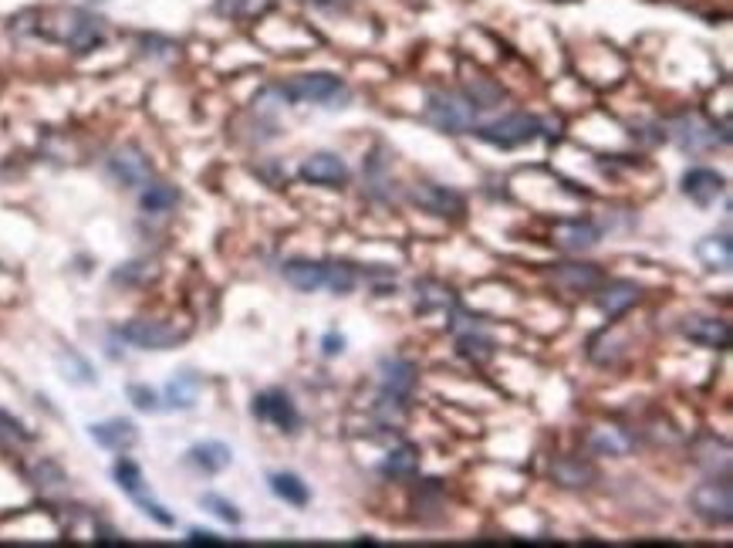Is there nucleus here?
Returning a JSON list of instances; mask_svg holds the SVG:
<instances>
[{"label": "nucleus", "mask_w": 733, "mask_h": 548, "mask_svg": "<svg viewBox=\"0 0 733 548\" xmlns=\"http://www.w3.org/2000/svg\"><path fill=\"white\" fill-rule=\"evenodd\" d=\"M595 291H598V298H595L598 308H602V312L609 315V318H619L622 312H629V308L642 298V288L636 285V281H625V278H619V281H602V285H598Z\"/></svg>", "instance_id": "nucleus-13"}, {"label": "nucleus", "mask_w": 733, "mask_h": 548, "mask_svg": "<svg viewBox=\"0 0 733 548\" xmlns=\"http://www.w3.org/2000/svg\"><path fill=\"white\" fill-rule=\"evenodd\" d=\"M271 7L274 0H220V11L230 17H261Z\"/></svg>", "instance_id": "nucleus-32"}, {"label": "nucleus", "mask_w": 733, "mask_h": 548, "mask_svg": "<svg viewBox=\"0 0 733 548\" xmlns=\"http://www.w3.org/2000/svg\"><path fill=\"white\" fill-rule=\"evenodd\" d=\"M683 193L696 203V207H710V203H717L723 197V176L717 170H706V166L686 170Z\"/></svg>", "instance_id": "nucleus-16"}, {"label": "nucleus", "mask_w": 733, "mask_h": 548, "mask_svg": "<svg viewBox=\"0 0 733 548\" xmlns=\"http://www.w3.org/2000/svg\"><path fill=\"white\" fill-rule=\"evenodd\" d=\"M416 291H419L416 305L423 308V312H429V308H453V295H450V288L436 285V281H419Z\"/></svg>", "instance_id": "nucleus-29"}, {"label": "nucleus", "mask_w": 733, "mask_h": 548, "mask_svg": "<svg viewBox=\"0 0 733 548\" xmlns=\"http://www.w3.org/2000/svg\"><path fill=\"white\" fill-rule=\"evenodd\" d=\"M4 433H7V437H14V440H21V444H24V440L31 437V433L24 430L21 423H17V420H11V417H7V413H0V437H4Z\"/></svg>", "instance_id": "nucleus-35"}, {"label": "nucleus", "mask_w": 733, "mask_h": 548, "mask_svg": "<svg viewBox=\"0 0 733 548\" xmlns=\"http://www.w3.org/2000/svg\"><path fill=\"white\" fill-rule=\"evenodd\" d=\"M551 474H554V481L565 484V488H588V484L598 477L595 467L588 461H581V457H558Z\"/></svg>", "instance_id": "nucleus-20"}, {"label": "nucleus", "mask_w": 733, "mask_h": 548, "mask_svg": "<svg viewBox=\"0 0 733 548\" xmlns=\"http://www.w3.org/2000/svg\"><path fill=\"white\" fill-rule=\"evenodd\" d=\"M301 180L315 183V187H342L348 180V166L338 153H311L301 163Z\"/></svg>", "instance_id": "nucleus-10"}, {"label": "nucleus", "mask_w": 733, "mask_h": 548, "mask_svg": "<svg viewBox=\"0 0 733 548\" xmlns=\"http://www.w3.org/2000/svg\"><path fill=\"white\" fill-rule=\"evenodd\" d=\"M196 396H200V379L193 373H180L169 379L166 386V406H173V410H190L196 403Z\"/></svg>", "instance_id": "nucleus-24"}, {"label": "nucleus", "mask_w": 733, "mask_h": 548, "mask_svg": "<svg viewBox=\"0 0 733 548\" xmlns=\"http://www.w3.org/2000/svg\"><path fill=\"white\" fill-rule=\"evenodd\" d=\"M109 173L122 187H146L149 176H153V166H149V159L139 146H122L109 159Z\"/></svg>", "instance_id": "nucleus-9"}, {"label": "nucleus", "mask_w": 733, "mask_h": 548, "mask_svg": "<svg viewBox=\"0 0 733 548\" xmlns=\"http://www.w3.org/2000/svg\"><path fill=\"white\" fill-rule=\"evenodd\" d=\"M267 481H271V491L277 494V498L288 501V505H294V508H305L308 501H311L308 484L301 481L298 474H291V471H277V474L267 477Z\"/></svg>", "instance_id": "nucleus-23"}, {"label": "nucleus", "mask_w": 733, "mask_h": 548, "mask_svg": "<svg viewBox=\"0 0 733 548\" xmlns=\"http://www.w3.org/2000/svg\"><path fill=\"white\" fill-rule=\"evenodd\" d=\"M355 281H359V274L348 261H328L325 264V285L335 291V295H348V291L355 288Z\"/></svg>", "instance_id": "nucleus-27"}, {"label": "nucleus", "mask_w": 733, "mask_h": 548, "mask_svg": "<svg viewBox=\"0 0 733 548\" xmlns=\"http://www.w3.org/2000/svg\"><path fill=\"white\" fill-rule=\"evenodd\" d=\"M554 281H558L561 288H568V291H575V295H581V291H595L598 285H602L605 274L598 271L595 264L568 261V264H558V268H554Z\"/></svg>", "instance_id": "nucleus-18"}, {"label": "nucleus", "mask_w": 733, "mask_h": 548, "mask_svg": "<svg viewBox=\"0 0 733 548\" xmlns=\"http://www.w3.org/2000/svg\"><path fill=\"white\" fill-rule=\"evenodd\" d=\"M129 400L139 406V410H146V413H156L159 410V396L149 390V386H139V383H132L129 386Z\"/></svg>", "instance_id": "nucleus-34"}, {"label": "nucleus", "mask_w": 733, "mask_h": 548, "mask_svg": "<svg viewBox=\"0 0 733 548\" xmlns=\"http://www.w3.org/2000/svg\"><path fill=\"white\" fill-rule=\"evenodd\" d=\"M88 433H92V440L98 447H105V450H129V447H136V440H139V430H136V423L132 420H122V417H115V420H102V423H92L88 427Z\"/></svg>", "instance_id": "nucleus-17"}, {"label": "nucleus", "mask_w": 733, "mask_h": 548, "mask_svg": "<svg viewBox=\"0 0 733 548\" xmlns=\"http://www.w3.org/2000/svg\"><path fill=\"white\" fill-rule=\"evenodd\" d=\"M281 274H284V281H288L291 288H298V291H318L321 285H325V264L311 261V258L284 261Z\"/></svg>", "instance_id": "nucleus-19"}, {"label": "nucleus", "mask_w": 733, "mask_h": 548, "mask_svg": "<svg viewBox=\"0 0 733 548\" xmlns=\"http://www.w3.org/2000/svg\"><path fill=\"white\" fill-rule=\"evenodd\" d=\"M115 481H119V488L129 494V498H136L139 491H146V481H142V471L136 461H129V457H122V461H115L112 467Z\"/></svg>", "instance_id": "nucleus-28"}, {"label": "nucleus", "mask_w": 733, "mask_h": 548, "mask_svg": "<svg viewBox=\"0 0 733 548\" xmlns=\"http://www.w3.org/2000/svg\"><path fill=\"white\" fill-rule=\"evenodd\" d=\"M254 417L264 423H274L277 430H294L301 423L298 406L291 403V396L284 390H264L254 396Z\"/></svg>", "instance_id": "nucleus-8"}, {"label": "nucleus", "mask_w": 733, "mask_h": 548, "mask_svg": "<svg viewBox=\"0 0 733 548\" xmlns=\"http://www.w3.org/2000/svg\"><path fill=\"white\" fill-rule=\"evenodd\" d=\"M683 335L690 342L703 349H727L730 346V325L723 318H706V315H693L683 322Z\"/></svg>", "instance_id": "nucleus-14"}, {"label": "nucleus", "mask_w": 733, "mask_h": 548, "mask_svg": "<svg viewBox=\"0 0 733 548\" xmlns=\"http://www.w3.org/2000/svg\"><path fill=\"white\" fill-rule=\"evenodd\" d=\"M696 258L703 261V268L710 271H727L733 264V244L727 234H713V237H703L700 244H696Z\"/></svg>", "instance_id": "nucleus-22"}, {"label": "nucleus", "mask_w": 733, "mask_h": 548, "mask_svg": "<svg viewBox=\"0 0 733 548\" xmlns=\"http://www.w3.org/2000/svg\"><path fill=\"white\" fill-rule=\"evenodd\" d=\"M673 136L676 143L683 149H690V153H706V149H717L720 143H727V136H720L717 126H710L703 116H696V112H686V116L673 119Z\"/></svg>", "instance_id": "nucleus-6"}, {"label": "nucleus", "mask_w": 733, "mask_h": 548, "mask_svg": "<svg viewBox=\"0 0 733 548\" xmlns=\"http://www.w3.org/2000/svg\"><path fill=\"white\" fill-rule=\"evenodd\" d=\"M426 119L443 132H470L477 122V105L460 92H429L426 99Z\"/></svg>", "instance_id": "nucleus-2"}, {"label": "nucleus", "mask_w": 733, "mask_h": 548, "mask_svg": "<svg viewBox=\"0 0 733 548\" xmlns=\"http://www.w3.org/2000/svg\"><path fill=\"white\" fill-rule=\"evenodd\" d=\"M321 346H325V356H338V352L345 349V339H342V335H335V332H328L325 339H321Z\"/></svg>", "instance_id": "nucleus-36"}, {"label": "nucleus", "mask_w": 733, "mask_h": 548, "mask_svg": "<svg viewBox=\"0 0 733 548\" xmlns=\"http://www.w3.org/2000/svg\"><path fill=\"white\" fill-rule=\"evenodd\" d=\"M200 505H203V508H210L217 518L230 521V525H240V511H237V505H230V501H227V498H220V494H203Z\"/></svg>", "instance_id": "nucleus-33"}, {"label": "nucleus", "mask_w": 733, "mask_h": 548, "mask_svg": "<svg viewBox=\"0 0 733 548\" xmlns=\"http://www.w3.org/2000/svg\"><path fill=\"white\" fill-rule=\"evenodd\" d=\"M592 447L598 450V454H609V457H619V454H625V450L632 447V440L625 437L622 430H595L592 433Z\"/></svg>", "instance_id": "nucleus-30"}, {"label": "nucleus", "mask_w": 733, "mask_h": 548, "mask_svg": "<svg viewBox=\"0 0 733 548\" xmlns=\"http://www.w3.org/2000/svg\"><path fill=\"white\" fill-rule=\"evenodd\" d=\"M419 471V450L413 444H402L386 457L382 464V474L386 477H413Z\"/></svg>", "instance_id": "nucleus-25"}, {"label": "nucleus", "mask_w": 733, "mask_h": 548, "mask_svg": "<svg viewBox=\"0 0 733 548\" xmlns=\"http://www.w3.org/2000/svg\"><path fill=\"white\" fill-rule=\"evenodd\" d=\"M379 383H382V396L406 403V396L413 393V386H416V366L409 359H399V356L382 359L379 362Z\"/></svg>", "instance_id": "nucleus-11"}, {"label": "nucleus", "mask_w": 733, "mask_h": 548, "mask_svg": "<svg viewBox=\"0 0 733 548\" xmlns=\"http://www.w3.org/2000/svg\"><path fill=\"white\" fill-rule=\"evenodd\" d=\"M176 200H180V193H176L173 187H166V183H149L139 197L146 214H166V210L176 207Z\"/></svg>", "instance_id": "nucleus-26"}, {"label": "nucleus", "mask_w": 733, "mask_h": 548, "mask_svg": "<svg viewBox=\"0 0 733 548\" xmlns=\"http://www.w3.org/2000/svg\"><path fill=\"white\" fill-rule=\"evenodd\" d=\"M186 542H190V545H220V538L213 532H200V528H196V532H190Z\"/></svg>", "instance_id": "nucleus-37"}, {"label": "nucleus", "mask_w": 733, "mask_h": 548, "mask_svg": "<svg viewBox=\"0 0 733 548\" xmlns=\"http://www.w3.org/2000/svg\"><path fill=\"white\" fill-rule=\"evenodd\" d=\"M470 132L480 139V143H490L500 149H517V146L534 143V139L541 136V122L534 116H527V112H511V116L487 122V126H473Z\"/></svg>", "instance_id": "nucleus-3"}, {"label": "nucleus", "mask_w": 733, "mask_h": 548, "mask_svg": "<svg viewBox=\"0 0 733 548\" xmlns=\"http://www.w3.org/2000/svg\"><path fill=\"white\" fill-rule=\"evenodd\" d=\"M230 461H234V454H230V447H227V444H220V440H207V444L190 447V464L200 467L203 474H220V471H227Z\"/></svg>", "instance_id": "nucleus-21"}, {"label": "nucleus", "mask_w": 733, "mask_h": 548, "mask_svg": "<svg viewBox=\"0 0 733 548\" xmlns=\"http://www.w3.org/2000/svg\"><path fill=\"white\" fill-rule=\"evenodd\" d=\"M183 335H186V332L173 329V325H166V322H149V318H136V322L122 325V339H125V342H132V346H139V349H153V352L180 346Z\"/></svg>", "instance_id": "nucleus-7"}, {"label": "nucleus", "mask_w": 733, "mask_h": 548, "mask_svg": "<svg viewBox=\"0 0 733 548\" xmlns=\"http://www.w3.org/2000/svg\"><path fill=\"white\" fill-rule=\"evenodd\" d=\"M413 200L436 217H460L463 207H467V200H463L457 190L436 187V183H419V187L413 190Z\"/></svg>", "instance_id": "nucleus-12"}, {"label": "nucleus", "mask_w": 733, "mask_h": 548, "mask_svg": "<svg viewBox=\"0 0 733 548\" xmlns=\"http://www.w3.org/2000/svg\"><path fill=\"white\" fill-rule=\"evenodd\" d=\"M34 17H38V28L34 31L44 34L48 41H58L65 48L78 51V55H85V51H92L105 41L102 17L78 11V7H58V11L34 14Z\"/></svg>", "instance_id": "nucleus-1"}, {"label": "nucleus", "mask_w": 733, "mask_h": 548, "mask_svg": "<svg viewBox=\"0 0 733 548\" xmlns=\"http://www.w3.org/2000/svg\"><path fill=\"white\" fill-rule=\"evenodd\" d=\"M281 95H284V99H291V102H318V105H328V102H335V99H348L342 78H335V75H328V72H315V75L294 78L291 85L281 88Z\"/></svg>", "instance_id": "nucleus-5"}, {"label": "nucleus", "mask_w": 733, "mask_h": 548, "mask_svg": "<svg viewBox=\"0 0 733 548\" xmlns=\"http://www.w3.org/2000/svg\"><path fill=\"white\" fill-rule=\"evenodd\" d=\"M460 352L467 359H477V362H484V359H490L494 356V339H487V335H480V332H467V335H460Z\"/></svg>", "instance_id": "nucleus-31"}, {"label": "nucleus", "mask_w": 733, "mask_h": 548, "mask_svg": "<svg viewBox=\"0 0 733 548\" xmlns=\"http://www.w3.org/2000/svg\"><path fill=\"white\" fill-rule=\"evenodd\" d=\"M690 505L696 511V518H703L706 525H730L733 518V488L730 477H713V481L696 484L690 494Z\"/></svg>", "instance_id": "nucleus-4"}, {"label": "nucleus", "mask_w": 733, "mask_h": 548, "mask_svg": "<svg viewBox=\"0 0 733 548\" xmlns=\"http://www.w3.org/2000/svg\"><path fill=\"white\" fill-rule=\"evenodd\" d=\"M602 241V227L592 224V220H561V224H554V244L565 247V251H588V247H595Z\"/></svg>", "instance_id": "nucleus-15"}]
</instances>
